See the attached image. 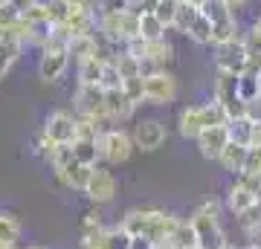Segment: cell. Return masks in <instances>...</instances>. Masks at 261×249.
<instances>
[{
  "label": "cell",
  "instance_id": "obj_21",
  "mask_svg": "<svg viewBox=\"0 0 261 249\" xmlns=\"http://www.w3.org/2000/svg\"><path fill=\"white\" fill-rule=\"evenodd\" d=\"M20 49H23V44H18V41H12L9 35H3L0 32V78L12 70V64L18 61Z\"/></svg>",
  "mask_w": 261,
  "mask_h": 249
},
{
  "label": "cell",
  "instance_id": "obj_47",
  "mask_svg": "<svg viewBox=\"0 0 261 249\" xmlns=\"http://www.w3.org/2000/svg\"><path fill=\"white\" fill-rule=\"evenodd\" d=\"M241 249H261V243H258V240H250V243H247V246H241Z\"/></svg>",
  "mask_w": 261,
  "mask_h": 249
},
{
  "label": "cell",
  "instance_id": "obj_10",
  "mask_svg": "<svg viewBox=\"0 0 261 249\" xmlns=\"http://www.w3.org/2000/svg\"><path fill=\"white\" fill-rule=\"evenodd\" d=\"M44 133L49 136V142L56 145H73L75 136H79V122H75V113L67 110H53L44 122Z\"/></svg>",
  "mask_w": 261,
  "mask_h": 249
},
{
  "label": "cell",
  "instance_id": "obj_1",
  "mask_svg": "<svg viewBox=\"0 0 261 249\" xmlns=\"http://www.w3.org/2000/svg\"><path fill=\"white\" fill-rule=\"evenodd\" d=\"M189 220L197 232V249H229L226 232L221 226V206L215 200H203L189 214Z\"/></svg>",
  "mask_w": 261,
  "mask_h": 249
},
{
  "label": "cell",
  "instance_id": "obj_2",
  "mask_svg": "<svg viewBox=\"0 0 261 249\" xmlns=\"http://www.w3.org/2000/svg\"><path fill=\"white\" fill-rule=\"evenodd\" d=\"M96 35L111 41V44H122V46L130 44L134 38H140V12L125 9V12H113V15H99V32Z\"/></svg>",
  "mask_w": 261,
  "mask_h": 249
},
{
  "label": "cell",
  "instance_id": "obj_25",
  "mask_svg": "<svg viewBox=\"0 0 261 249\" xmlns=\"http://www.w3.org/2000/svg\"><path fill=\"white\" fill-rule=\"evenodd\" d=\"M212 29H215V23L209 18H206L203 12H200V15H197L195 18V23H192V26H189V41H195V44H200V46H209L212 44Z\"/></svg>",
  "mask_w": 261,
  "mask_h": 249
},
{
  "label": "cell",
  "instance_id": "obj_38",
  "mask_svg": "<svg viewBox=\"0 0 261 249\" xmlns=\"http://www.w3.org/2000/svg\"><path fill=\"white\" fill-rule=\"evenodd\" d=\"M125 9H134L130 0H96V12L99 15H113V12H125Z\"/></svg>",
  "mask_w": 261,
  "mask_h": 249
},
{
  "label": "cell",
  "instance_id": "obj_37",
  "mask_svg": "<svg viewBox=\"0 0 261 249\" xmlns=\"http://www.w3.org/2000/svg\"><path fill=\"white\" fill-rule=\"evenodd\" d=\"M47 12H49V20L53 23H67V18H70L67 0H47Z\"/></svg>",
  "mask_w": 261,
  "mask_h": 249
},
{
  "label": "cell",
  "instance_id": "obj_32",
  "mask_svg": "<svg viewBox=\"0 0 261 249\" xmlns=\"http://www.w3.org/2000/svg\"><path fill=\"white\" fill-rule=\"evenodd\" d=\"M177 12H180V0H160V6H157L154 15H157L168 29H174V23H177Z\"/></svg>",
  "mask_w": 261,
  "mask_h": 249
},
{
  "label": "cell",
  "instance_id": "obj_30",
  "mask_svg": "<svg viewBox=\"0 0 261 249\" xmlns=\"http://www.w3.org/2000/svg\"><path fill=\"white\" fill-rule=\"evenodd\" d=\"M18 238H20V220L9 212H0V246L15 243Z\"/></svg>",
  "mask_w": 261,
  "mask_h": 249
},
{
  "label": "cell",
  "instance_id": "obj_35",
  "mask_svg": "<svg viewBox=\"0 0 261 249\" xmlns=\"http://www.w3.org/2000/svg\"><path fill=\"white\" fill-rule=\"evenodd\" d=\"M122 90L128 93L137 104L145 102V78H142V75H137V78H125V81H122Z\"/></svg>",
  "mask_w": 261,
  "mask_h": 249
},
{
  "label": "cell",
  "instance_id": "obj_44",
  "mask_svg": "<svg viewBox=\"0 0 261 249\" xmlns=\"http://www.w3.org/2000/svg\"><path fill=\"white\" fill-rule=\"evenodd\" d=\"M9 3H12V6H15V9L20 12V15H23L27 9H32V6H35L38 0H9Z\"/></svg>",
  "mask_w": 261,
  "mask_h": 249
},
{
  "label": "cell",
  "instance_id": "obj_51",
  "mask_svg": "<svg viewBox=\"0 0 261 249\" xmlns=\"http://www.w3.org/2000/svg\"><path fill=\"white\" fill-rule=\"evenodd\" d=\"M229 249H232V246H229Z\"/></svg>",
  "mask_w": 261,
  "mask_h": 249
},
{
  "label": "cell",
  "instance_id": "obj_12",
  "mask_svg": "<svg viewBox=\"0 0 261 249\" xmlns=\"http://www.w3.org/2000/svg\"><path fill=\"white\" fill-rule=\"evenodd\" d=\"M195 142H197L200 157H203V159H215V162H218L221 154H224V148L229 145V130H226V125H215V128H206Z\"/></svg>",
  "mask_w": 261,
  "mask_h": 249
},
{
  "label": "cell",
  "instance_id": "obj_27",
  "mask_svg": "<svg viewBox=\"0 0 261 249\" xmlns=\"http://www.w3.org/2000/svg\"><path fill=\"white\" fill-rule=\"evenodd\" d=\"M238 38H244V35L238 32V20H235V18L215 23V29H212V46H218V44H229V41H238Z\"/></svg>",
  "mask_w": 261,
  "mask_h": 249
},
{
  "label": "cell",
  "instance_id": "obj_20",
  "mask_svg": "<svg viewBox=\"0 0 261 249\" xmlns=\"http://www.w3.org/2000/svg\"><path fill=\"white\" fill-rule=\"evenodd\" d=\"M105 64L102 58H84L79 61V84H102V75H105Z\"/></svg>",
  "mask_w": 261,
  "mask_h": 249
},
{
  "label": "cell",
  "instance_id": "obj_16",
  "mask_svg": "<svg viewBox=\"0 0 261 249\" xmlns=\"http://www.w3.org/2000/svg\"><path fill=\"white\" fill-rule=\"evenodd\" d=\"M134 110H137V102H134L122 87H119V90H108V119H111V122L130 119Z\"/></svg>",
  "mask_w": 261,
  "mask_h": 249
},
{
  "label": "cell",
  "instance_id": "obj_22",
  "mask_svg": "<svg viewBox=\"0 0 261 249\" xmlns=\"http://www.w3.org/2000/svg\"><path fill=\"white\" fill-rule=\"evenodd\" d=\"M99 49V35H73L70 41V58L84 61V58H93Z\"/></svg>",
  "mask_w": 261,
  "mask_h": 249
},
{
  "label": "cell",
  "instance_id": "obj_26",
  "mask_svg": "<svg viewBox=\"0 0 261 249\" xmlns=\"http://www.w3.org/2000/svg\"><path fill=\"white\" fill-rule=\"evenodd\" d=\"M168 26L157 15H140V38L142 41H160V38H166Z\"/></svg>",
  "mask_w": 261,
  "mask_h": 249
},
{
  "label": "cell",
  "instance_id": "obj_42",
  "mask_svg": "<svg viewBox=\"0 0 261 249\" xmlns=\"http://www.w3.org/2000/svg\"><path fill=\"white\" fill-rule=\"evenodd\" d=\"M244 116H247L250 122H255V125H261V96H258V99H252V102H247Z\"/></svg>",
  "mask_w": 261,
  "mask_h": 249
},
{
  "label": "cell",
  "instance_id": "obj_18",
  "mask_svg": "<svg viewBox=\"0 0 261 249\" xmlns=\"http://www.w3.org/2000/svg\"><path fill=\"white\" fill-rule=\"evenodd\" d=\"M73 157L82 162V165H99L102 162V148H99V139H75L73 145Z\"/></svg>",
  "mask_w": 261,
  "mask_h": 249
},
{
  "label": "cell",
  "instance_id": "obj_9",
  "mask_svg": "<svg viewBox=\"0 0 261 249\" xmlns=\"http://www.w3.org/2000/svg\"><path fill=\"white\" fill-rule=\"evenodd\" d=\"M145 78V104H171L177 99V78L168 70H157Z\"/></svg>",
  "mask_w": 261,
  "mask_h": 249
},
{
  "label": "cell",
  "instance_id": "obj_8",
  "mask_svg": "<svg viewBox=\"0 0 261 249\" xmlns=\"http://www.w3.org/2000/svg\"><path fill=\"white\" fill-rule=\"evenodd\" d=\"M130 56H137L140 61H148V64L166 70V64L174 58V46L168 38H160V41H142V38H134L130 44H125Z\"/></svg>",
  "mask_w": 261,
  "mask_h": 249
},
{
  "label": "cell",
  "instance_id": "obj_28",
  "mask_svg": "<svg viewBox=\"0 0 261 249\" xmlns=\"http://www.w3.org/2000/svg\"><path fill=\"white\" fill-rule=\"evenodd\" d=\"M113 64H116V70H119L122 81H125V78H137V75H142V61L137 56H130L128 49H122Z\"/></svg>",
  "mask_w": 261,
  "mask_h": 249
},
{
  "label": "cell",
  "instance_id": "obj_4",
  "mask_svg": "<svg viewBox=\"0 0 261 249\" xmlns=\"http://www.w3.org/2000/svg\"><path fill=\"white\" fill-rule=\"evenodd\" d=\"M215 70L229 75H241L250 70V52H247V41H229V44L215 46Z\"/></svg>",
  "mask_w": 261,
  "mask_h": 249
},
{
  "label": "cell",
  "instance_id": "obj_13",
  "mask_svg": "<svg viewBox=\"0 0 261 249\" xmlns=\"http://www.w3.org/2000/svg\"><path fill=\"white\" fill-rule=\"evenodd\" d=\"M160 209H130L125 217H122V229L134 235V238H148L151 226H154V217H157Z\"/></svg>",
  "mask_w": 261,
  "mask_h": 249
},
{
  "label": "cell",
  "instance_id": "obj_34",
  "mask_svg": "<svg viewBox=\"0 0 261 249\" xmlns=\"http://www.w3.org/2000/svg\"><path fill=\"white\" fill-rule=\"evenodd\" d=\"M20 15L15 6H12L9 0H0V29H12V26H18L20 23Z\"/></svg>",
  "mask_w": 261,
  "mask_h": 249
},
{
  "label": "cell",
  "instance_id": "obj_36",
  "mask_svg": "<svg viewBox=\"0 0 261 249\" xmlns=\"http://www.w3.org/2000/svg\"><path fill=\"white\" fill-rule=\"evenodd\" d=\"M108 232H111V229L84 232V235H82V249H108Z\"/></svg>",
  "mask_w": 261,
  "mask_h": 249
},
{
  "label": "cell",
  "instance_id": "obj_41",
  "mask_svg": "<svg viewBox=\"0 0 261 249\" xmlns=\"http://www.w3.org/2000/svg\"><path fill=\"white\" fill-rule=\"evenodd\" d=\"M99 229H105V223H102V214L93 209V212L84 214V220H82V235H84V232H99Z\"/></svg>",
  "mask_w": 261,
  "mask_h": 249
},
{
  "label": "cell",
  "instance_id": "obj_43",
  "mask_svg": "<svg viewBox=\"0 0 261 249\" xmlns=\"http://www.w3.org/2000/svg\"><path fill=\"white\" fill-rule=\"evenodd\" d=\"M160 6V0H137L134 3V12H140V15H154Z\"/></svg>",
  "mask_w": 261,
  "mask_h": 249
},
{
  "label": "cell",
  "instance_id": "obj_19",
  "mask_svg": "<svg viewBox=\"0 0 261 249\" xmlns=\"http://www.w3.org/2000/svg\"><path fill=\"white\" fill-rule=\"evenodd\" d=\"M168 249H197V232L192 226V220L180 217L177 229L171 232V238H168Z\"/></svg>",
  "mask_w": 261,
  "mask_h": 249
},
{
  "label": "cell",
  "instance_id": "obj_29",
  "mask_svg": "<svg viewBox=\"0 0 261 249\" xmlns=\"http://www.w3.org/2000/svg\"><path fill=\"white\" fill-rule=\"evenodd\" d=\"M200 12H203L206 18L212 20V23H221V20L235 18V9L226 3V0H206L203 6H200Z\"/></svg>",
  "mask_w": 261,
  "mask_h": 249
},
{
  "label": "cell",
  "instance_id": "obj_33",
  "mask_svg": "<svg viewBox=\"0 0 261 249\" xmlns=\"http://www.w3.org/2000/svg\"><path fill=\"white\" fill-rule=\"evenodd\" d=\"M108 249H134V235H128L122 226H113L108 232Z\"/></svg>",
  "mask_w": 261,
  "mask_h": 249
},
{
  "label": "cell",
  "instance_id": "obj_23",
  "mask_svg": "<svg viewBox=\"0 0 261 249\" xmlns=\"http://www.w3.org/2000/svg\"><path fill=\"white\" fill-rule=\"evenodd\" d=\"M238 96L244 102H252L261 96V73L258 70H247V73L238 75Z\"/></svg>",
  "mask_w": 261,
  "mask_h": 249
},
{
  "label": "cell",
  "instance_id": "obj_45",
  "mask_svg": "<svg viewBox=\"0 0 261 249\" xmlns=\"http://www.w3.org/2000/svg\"><path fill=\"white\" fill-rule=\"evenodd\" d=\"M250 35H252V38H258V41H261V15H258L255 20H252V26H250Z\"/></svg>",
  "mask_w": 261,
  "mask_h": 249
},
{
  "label": "cell",
  "instance_id": "obj_14",
  "mask_svg": "<svg viewBox=\"0 0 261 249\" xmlns=\"http://www.w3.org/2000/svg\"><path fill=\"white\" fill-rule=\"evenodd\" d=\"M177 130L183 139H197L206 130V119H203V107L200 104H189L183 107L177 116Z\"/></svg>",
  "mask_w": 261,
  "mask_h": 249
},
{
  "label": "cell",
  "instance_id": "obj_3",
  "mask_svg": "<svg viewBox=\"0 0 261 249\" xmlns=\"http://www.w3.org/2000/svg\"><path fill=\"white\" fill-rule=\"evenodd\" d=\"M67 67H70V46L49 38V44L41 49V58H38V78L41 81H58L67 73Z\"/></svg>",
  "mask_w": 261,
  "mask_h": 249
},
{
  "label": "cell",
  "instance_id": "obj_6",
  "mask_svg": "<svg viewBox=\"0 0 261 249\" xmlns=\"http://www.w3.org/2000/svg\"><path fill=\"white\" fill-rule=\"evenodd\" d=\"M73 102H75V113L111 122L108 119V90H105L102 84H79Z\"/></svg>",
  "mask_w": 261,
  "mask_h": 249
},
{
  "label": "cell",
  "instance_id": "obj_17",
  "mask_svg": "<svg viewBox=\"0 0 261 249\" xmlns=\"http://www.w3.org/2000/svg\"><path fill=\"white\" fill-rule=\"evenodd\" d=\"M247 154H250V145H241V142H232L229 139V145L224 148V154H221V168L229 171V174H244V165H247Z\"/></svg>",
  "mask_w": 261,
  "mask_h": 249
},
{
  "label": "cell",
  "instance_id": "obj_15",
  "mask_svg": "<svg viewBox=\"0 0 261 249\" xmlns=\"http://www.w3.org/2000/svg\"><path fill=\"white\" fill-rule=\"evenodd\" d=\"M255 200H258V194L252 191L250 185H244L238 177H235V183L226 188V209L238 217L241 212H247L250 206H255Z\"/></svg>",
  "mask_w": 261,
  "mask_h": 249
},
{
  "label": "cell",
  "instance_id": "obj_39",
  "mask_svg": "<svg viewBox=\"0 0 261 249\" xmlns=\"http://www.w3.org/2000/svg\"><path fill=\"white\" fill-rule=\"evenodd\" d=\"M102 87L105 90H119L122 87V75H119V70H116V64H105V75H102Z\"/></svg>",
  "mask_w": 261,
  "mask_h": 249
},
{
  "label": "cell",
  "instance_id": "obj_7",
  "mask_svg": "<svg viewBox=\"0 0 261 249\" xmlns=\"http://www.w3.org/2000/svg\"><path fill=\"white\" fill-rule=\"evenodd\" d=\"M116 177H113V171L108 165H93V171H90V180H87V185H84V194H87V200L96 206H108L116 200Z\"/></svg>",
  "mask_w": 261,
  "mask_h": 249
},
{
  "label": "cell",
  "instance_id": "obj_31",
  "mask_svg": "<svg viewBox=\"0 0 261 249\" xmlns=\"http://www.w3.org/2000/svg\"><path fill=\"white\" fill-rule=\"evenodd\" d=\"M197 15H200V6H195V3H186V0H180V12H177V23H174V29L186 35L189 26L195 23Z\"/></svg>",
  "mask_w": 261,
  "mask_h": 249
},
{
  "label": "cell",
  "instance_id": "obj_48",
  "mask_svg": "<svg viewBox=\"0 0 261 249\" xmlns=\"http://www.w3.org/2000/svg\"><path fill=\"white\" fill-rule=\"evenodd\" d=\"M226 3H229V6H232V9H235V6H244L247 0H226Z\"/></svg>",
  "mask_w": 261,
  "mask_h": 249
},
{
  "label": "cell",
  "instance_id": "obj_11",
  "mask_svg": "<svg viewBox=\"0 0 261 249\" xmlns=\"http://www.w3.org/2000/svg\"><path fill=\"white\" fill-rule=\"evenodd\" d=\"M134 145L140 148V151H160V148L166 145V139H168V130L166 125L160 119H142L137 128H134Z\"/></svg>",
  "mask_w": 261,
  "mask_h": 249
},
{
  "label": "cell",
  "instance_id": "obj_5",
  "mask_svg": "<svg viewBox=\"0 0 261 249\" xmlns=\"http://www.w3.org/2000/svg\"><path fill=\"white\" fill-rule=\"evenodd\" d=\"M99 148H102V162L108 165H122V162H128L130 154H134V136H130L128 130L122 128H108L99 136Z\"/></svg>",
  "mask_w": 261,
  "mask_h": 249
},
{
  "label": "cell",
  "instance_id": "obj_49",
  "mask_svg": "<svg viewBox=\"0 0 261 249\" xmlns=\"http://www.w3.org/2000/svg\"><path fill=\"white\" fill-rule=\"evenodd\" d=\"M186 3H195V6H203L206 0H186Z\"/></svg>",
  "mask_w": 261,
  "mask_h": 249
},
{
  "label": "cell",
  "instance_id": "obj_24",
  "mask_svg": "<svg viewBox=\"0 0 261 249\" xmlns=\"http://www.w3.org/2000/svg\"><path fill=\"white\" fill-rule=\"evenodd\" d=\"M226 130H229V139H232V142H241V145H252L255 122H250L247 116H238V119H229V122H226Z\"/></svg>",
  "mask_w": 261,
  "mask_h": 249
},
{
  "label": "cell",
  "instance_id": "obj_40",
  "mask_svg": "<svg viewBox=\"0 0 261 249\" xmlns=\"http://www.w3.org/2000/svg\"><path fill=\"white\" fill-rule=\"evenodd\" d=\"M23 20H29V23H35V20H49V12H47V0H38L32 9L23 12Z\"/></svg>",
  "mask_w": 261,
  "mask_h": 249
},
{
  "label": "cell",
  "instance_id": "obj_50",
  "mask_svg": "<svg viewBox=\"0 0 261 249\" xmlns=\"http://www.w3.org/2000/svg\"><path fill=\"white\" fill-rule=\"evenodd\" d=\"M0 249H18V246H15V243H3Z\"/></svg>",
  "mask_w": 261,
  "mask_h": 249
},
{
  "label": "cell",
  "instance_id": "obj_46",
  "mask_svg": "<svg viewBox=\"0 0 261 249\" xmlns=\"http://www.w3.org/2000/svg\"><path fill=\"white\" fill-rule=\"evenodd\" d=\"M252 145H261V125H255V133H252Z\"/></svg>",
  "mask_w": 261,
  "mask_h": 249
}]
</instances>
